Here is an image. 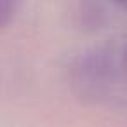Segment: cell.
<instances>
[{"label": "cell", "mask_w": 127, "mask_h": 127, "mask_svg": "<svg viewBox=\"0 0 127 127\" xmlns=\"http://www.w3.org/2000/svg\"><path fill=\"white\" fill-rule=\"evenodd\" d=\"M120 2H127V0H120Z\"/></svg>", "instance_id": "cell-2"}, {"label": "cell", "mask_w": 127, "mask_h": 127, "mask_svg": "<svg viewBox=\"0 0 127 127\" xmlns=\"http://www.w3.org/2000/svg\"><path fill=\"white\" fill-rule=\"evenodd\" d=\"M19 0H0V30L5 28L16 14Z\"/></svg>", "instance_id": "cell-1"}]
</instances>
